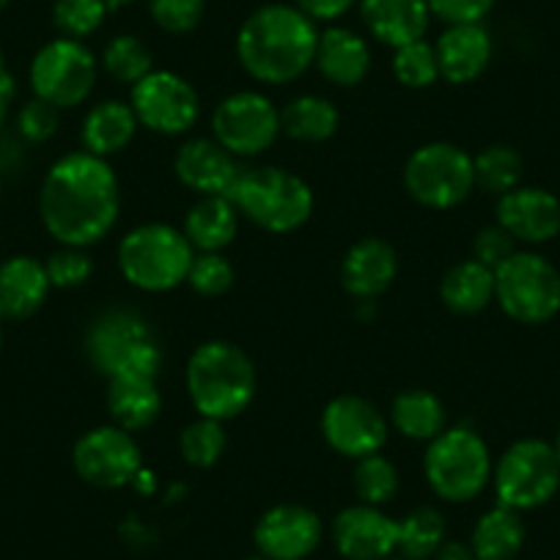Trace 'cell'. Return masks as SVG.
Wrapping results in <instances>:
<instances>
[{
	"label": "cell",
	"instance_id": "4",
	"mask_svg": "<svg viewBox=\"0 0 560 560\" xmlns=\"http://www.w3.org/2000/svg\"><path fill=\"white\" fill-rule=\"evenodd\" d=\"M85 354L96 374L116 376H149L158 380L163 369V347L149 327V322L129 308L102 311L85 332Z\"/></svg>",
	"mask_w": 560,
	"mask_h": 560
},
{
	"label": "cell",
	"instance_id": "37",
	"mask_svg": "<svg viewBox=\"0 0 560 560\" xmlns=\"http://www.w3.org/2000/svg\"><path fill=\"white\" fill-rule=\"evenodd\" d=\"M105 0H56L52 3V25L67 39L83 42L85 36L96 34L107 18Z\"/></svg>",
	"mask_w": 560,
	"mask_h": 560
},
{
	"label": "cell",
	"instance_id": "42",
	"mask_svg": "<svg viewBox=\"0 0 560 560\" xmlns=\"http://www.w3.org/2000/svg\"><path fill=\"white\" fill-rule=\"evenodd\" d=\"M516 253V240L505 229H500L498 223L487 225L476 234L472 240V258L483 267H489L494 272L498 267H503L511 256Z\"/></svg>",
	"mask_w": 560,
	"mask_h": 560
},
{
	"label": "cell",
	"instance_id": "33",
	"mask_svg": "<svg viewBox=\"0 0 560 560\" xmlns=\"http://www.w3.org/2000/svg\"><path fill=\"white\" fill-rule=\"evenodd\" d=\"M472 171H476V187L500 198L522 185L525 163H522L516 149L494 143V147H487L472 158Z\"/></svg>",
	"mask_w": 560,
	"mask_h": 560
},
{
	"label": "cell",
	"instance_id": "16",
	"mask_svg": "<svg viewBox=\"0 0 560 560\" xmlns=\"http://www.w3.org/2000/svg\"><path fill=\"white\" fill-rule=\"evenodd\" d=\"M322 520L298 503H280L264 511L253 530L258 552L267 560H305L322 544Z\"/></svg>",
	"mask_w": 560,
	"mask_h": 560
},
{
	"label": "cell",
	"instance_id": "6",
	"mask_svg": "<svg viewBox=\"0 0 560 560\" xmlns=\"http://www.w3.org/2000/svg\"><path fill=\"white\" fill-rule=\"evenodd\" d=\"M192 245L179 229L147 223L118 242V269L140 292H171L187 283L192 267Z\"/></svg>",
	"mask_w": 560,
	"mask_h": 560
},
{
	"label": "cell",
	"instance_id": "10",
	"mask_svg": "<svg viewBox=\"0 0 560 560\" xmlns=\"http://www.w3.org/2000/svg\"><path fill=\"white\" fill-rule=\"evenodd\" d=\"M404 187L429 209L459 207L476 190L472 158L454 143H427L404 165Z\"/></svg>",
	"mask_w": 560,
	"mask_h": 560
},
{
	"label": "cell",
	"instance_id": "23",
	"mask_svg": "<svg viewBox=\"0 0 560 560\" xmlns=\"http://www.w3.org/2000/svg\"><path fill=\"white\" fill-rule=\"evenodd\" d=\"M45 264L34 256H14L0 264V322L28 319L50 294Z\"/></svg>",
	"mask_w": 560,
	"mask_h": 560
},
{
	"label": "cell",
	"instance_id": "26",
	"mask_svg": "<svg viewBox=\"0 0 560 560\" xmlns=\"http://www.w3.org/2000/svg\"><path fill=\"white\" fill-rule=\"evenodd\" d=\"M138 127L140 124L132 105H127L121 100H105L85 113L80 140H83L85 152L105 160L110 154H118L121 149H127L132 143Z\"/></svg>",
	"mask_w": 560,
	"mask_h": 560
},
{
	"label": "cell",
	"instance_id": "22",
	"mask_svg": "<svg viewBox=\"0 0 560 560\" xmlns=\"http://www.w3.org/2000/svg\"><path fill=\"white\" fill-rule=\"evenodd\" d=\"M398 272V256L390 242L365 236L354 242L341 261V283L352 298L374 300L390 289Z\"/></svg>",
	"mask_w": 560,
	"mask_h": 560
},
{
	"label": "cell",
	"instance_id": "9",
	"mask_svg": "<svg viewBox=\"0 0 560 560\" xmlns=\"http://www.w3.org/2000/svg\"><path fill=\"white\" fill-rule=\"evenodd\" d=\"M498 503L514 511L547 505L560 489V462L552 443L527 438L505 448L492 470Z\"/></svg>",
	"mask_w": 560,
	"mask_h": 560
},
{
	"label": "cell",
	"instance_id": "48",
	"mask_svg": "<svg viewBox=\"0 0 560 560\" xmlns=\"http://www.w3.org/2000/svg\"><path fill=\"white\" fill-rule=\"evenodd\" d=\"M107 9H121V7H129V3H135V0H105Z\"/></svg>",
	"mask_w": 560,
	"mask_h": 560
},
{
	"label": "cell",
	"instance_id": "36",
	"mask_svg": "<svg viewBox=\"0 0 560 560\" xmlns=\"http://www.w3.org/2000/svg\"><path fill=\"white\" fill-rule=\"evenodd\" d=\"M354 492H358L360 503L385 505L398 492L396 465L382 454L358 459V467H354Z\"/></svg>",
	"mask_w": 560,
	"mask_h": 560
},
{
	"label": "cell",
	"instance_id": "44",
	"mask_svg": "<svg viewBox=\"0 0 560 560\" xmlns=\"http://www.w3.org/2000/svg\"><path fill=\"white\" fill-rule=\"evenodd\" d=\"M432 18L443 20L445 25L481 23L494 9L498 0H427Z\"/></svg>",
	"mask_w": 560,
	"mask_h": 560
},
{
	"label": "cell",
	"instance_id": "31",
	"mask_svg": "<svg viewBox=\"0 0 560 560\" xmlns=\"http://www.w3.org/2000/svg\"><path fill=\"white\" fill-rule=\"evenodd\" d=\"M338 107L319 94H303L280 110V132L305 143H322L338 132Z\"/></svg>",
	"mask_w": 560,
	"mask_h": 560
},
{
	"label": "cell",
	"instance_id": "30",
	"mask_svg": "<svg viewBox=\"0 0 560 560\" xmlns=\"http://www.w3.org/2000/svg\"><path fill=\"white\" fill-rule=\"evenodd\" d=\"M390 423L401 438L432 443L445 432V407L429 390H404L393 398Z\"/></svg>",
	"mask_w": 560,
	"mask_h": 560
},
{
	"label": "cell",
	"instance_id": "7",
	"mask_svg": "<svg viewBox=\"0 0 560 560\" xmlns=\"http://www.w3.org/2000/svg\"><path fill=\"white\" fill-rule=\"evenodd\" d=\"M492 454L483 438L472 429L456 427L429 443L423 456V472L429 487L440 500L448 503H467L478 498L492 481Z\"/></svg>",
	"mask_w": 560,
	"mask_h": 560
},
{
	"label": "cell",
	"instance_id": "5",
	"mask_svg": "<svg viewBox=\"0 0 560 560\" xmlns=\"http://www.w3.org/2000/svg\"><path fill=\"white\" fill-rule=\"evenodd\" d=\"M225 198L234 203L236 212L269 234H292L314 214L311 187L292 171L272 165L242 168Z\"/></svg>",
	"mask_w": 560,
	"mask_h": 560
},
{
	"label": "cell",
	"instance_id": "41",
	"mask_svg": "<svg viewBox=\"0 0 560 560\" xmlns=\"http://www.w3.org/2000/svg\"><path fill=\"white\" fill-rule=\"evenodd\" d=\"M50 287L56 289H78L94 275V261L85 253V247H67L52 253L45 264Z\"/></svg>",
	"mask_w": 560,
	"mask_h": 560
},
{
	"label": "cell",
	"instance_id": "32",
	"mask_svg": "<svg viewBox=\"0 0 560 560\" xmlns=\"http://www.w3.org/2000/svg\"><path fill=\"white\" fill-rule=\"evenodd\" d=\"M445 544V520L440 511L415 509L404 520H398V552L404 560H429Z\"/></svg>",
	"mask_w": 560,
	"mask_h": 560
},
{
	"label": "cell",
	"instance_id": "13",
	"mask_svg": "<svg viewBox=\"0 0 560 560\" xmlns=\"http://www.w3.org/2000/svg\"><path fill=\"white\" fill-rule=\"evenodd\" d=\"M135 116L140 127H149L158 135H185L198 121V94L182 74L176 72H149L140 83L132 85L129 94Z\"/></svg>",
	"mask_w": 560,
	"mask_h": 560
},
{
	"label": "cell",
	"instance_id": "19",
	"mask_svg": "<svg viewBox=\"0 0 560 560\" xmlns=\"http://www.w3.org/2000/svg\"><path fill=\"white\" fill-rule=\"evenodd\" d=\"M174 171L185 187L201 196H229L240 176V165L214 138H192L176 152Z\"/></svg>",
	"mask_w": 560,
	"mask_h": 560
},
{
	"label": "cell",
	"instance_id": "53",
	"mask_svg": "<svg viewBox=\"0 0 560 560\" xmlns=\"http://www.w3.org/2000/svg\"><path fill=\"white\" fill-rule=\"evenodd\" d=\"M385 560H404V558H385Z\"/></svg>",
	"mask_w": 560,
	"mask_h": 560
},
{
	"label": "cell",
	"instance_id": "17",
	"mask_svg": "<svg viewBox=\"0 0 560 560\" xmlns=\"http://www.w3.org/2000/svg\"><path fill=\"white\" fill-rule=\"evenodd\" d=\"M332 544L347 560H385L398 547V520L380 505H349L332 520Z\"/></svg>",
	"mask_w": 560,
	"mask_h": 560
},
{
	"label": "cell",
	"instance_id": "51",
	"mask_svg": "<svg viewBox=\"0 0 560 560\" xmlns=\"http://www.w3.org/2000/svg\"><path fill=\"white\" fill-rule=\"evenodd\" d=\"M7 72V67H3V52H0V74Z\"/></svg>",
	"mask_w": 560,
	"mask_h": 560
},
{
	"label": "cell",
	"instance_id": "20",
	"mask_svg": "<svg viewBox=\"0 0 560 560\" xmlns=\"http://www.w3.org/2000/svg\"><path fill=\"white\" fill-rule=\"evenodd\" d=\"M434 52H438L440 78L445 83L467 85L487 72L494 45L489 31L483 28V23H465L448 25L440 34Z\"/></svg>",
	"mask_w": 560,
	"mask_h": 560
},
{
	"label": "cell",
	"instance_id": "47",
	"mask_svg": "<svg viewBox=\"0 0 560 560\" xmlns=\"http://www.w3.org/2000/svg\"><path fill=\"white\" fill-rule=\"evenodd\" d=\"M14 94H18V83H14V78L9 72L0 74V127H3V121H7V113H9V105H12Z\"/></svg>",
	"mask_w": 560,
	"mask_h": 560
},
{
	"label": "cell",
	"instance_id": "24",
	"mask_svg": "<svg viewBox=\"0 0 560 560\" xmlns=\"http://www.w3.org/2000/svg\"><path fill=\"white\" fill-rule=\"evenodd\" d=\"M316 69L341 89H354L369 78L371 50L369 42L354 31L330 25L319 31V45H316Z\"/></svg>",
	"mask_w": 560,
	"mask_h": 560
},
{
	"label": "cell",
	"instance_id": "3",
	"mask_svg": "<svg viewBox=\"0 0 560 560\" xmlns=\"http://www.w3.org/2000/svg\"><path fill=\"white\" fill-rule=\"evenodd\" d=\"M187 393L201 418L225 423L250 407L256 396L253 360L236 343L207 341L187 360Z\"/></svg>",
	"mask_w": 560,
	"mask_h": 560
},
{
	"label": "cell",
	"instance_id": "28",
	"mask_svg": "<svg viewBox=\"0 0 560 560\" xmlns=\"http://www.w3.org/2000/svg\"><path fill=\"white\" fill-rule=\"evenodd\" d=\"M440 298L454 314H481L489 303H494V272L476 258L454 264L440 283Z\"/></svg>",
	"mask_w": 560,
	"mask_h": 560
},
{
	"label": "cell",
	"instance_id": "25",
	"mask_svg": "<svg viewBox=\"0 0 560 560\" xmlns=\"http://www.w3.org/2000/svg\"><path fill=\"white\" fill-rule=\"evenodd\" d=\"M107 409L118 429L124 432H143L163 412L158 380L149 376H116L107 380Z\"/></svg>",
	"mask_w": 560,
	"mask_h": 560
},
{
	"label": "cell",
	"instance_id": "46",
	"mask_svg": "<svg viewBox=\"0 0 560 560\" xmlns=\"http://www.w3.org/2000/svg\"><path fill=\"white\" fill-rule=\"evenodd\" d=\"M434 558L438 560H478L470 544H462V541H445Z\"/></svg>",
	"mask_w": 560,
	"mask_h": 560
},
{
	"label": "cell",
	"instance_id": "45",
	"mask_svg": "<svg viewBox=\"0 0 560 560\" xmlns=\"http://www.w3.org/2000/svg\"><path fill=\"white\" fill-rule=\"evenodd\" d=\"M360 0H294V7L314 23H336Z\"/></svg>",
	"mask_w": 560,
	"mask_h": 560
},
{
	"label": "cell",
	"instance_id": "11",
	"mask_svg": "<svg viewBox=\"0 0 560 560\" xmlns=\"http://www.w3.org/2000/svg\"><path fill=\"white\" fill-rule=\"evenodd\" d=\"M100 78V61L78 39H52L31 61V89L39 100L50 102L58 110L78 107L89 100Z\"/></svg>",
	"mask_w": 560,
	"mask_h": 560
},
{
	"label": "cell",
	"instance_id": "39",
	"mask_svg": "<svg viewBox=\"0 0 560 560\" xmlns=\"http://www.w3.org/2000/svg\"><path fill=\"white\" fill-rule=\"evenodd\" d=\"M187 283L203 298H220L234 287V267L223 253H201L192 258Z\"/></svg>",
	"mask_w": 560,
	"mask_h": 560
},
{
	"label": "cell",
	"instance_id": "49",
	"mask_svg": "<svg viewBox=\"0 0 560 560\" xmlns=\"http://www.w3.org/2000/svg\"><path fill=\"white\" fill-rule=\"evenodd\" d=\"M552 448H555V454H558V462H560V423H558V432H555Z\"/></svg>",
	"mask_w": 560,
	"mask_h": 560
},
{
	"label": "cell",
	"instance_id": "15",
	"mask_svg": "<svg viewBox=\"0 0 560 560\" xmlns=\"http://www.w3.org/2000/svg\"><path fill=\"white\" fill-rule=\"evenodd\" d=\"M322 434L336 454L347 459L380 454L387 443V418L363 396H338L322 412Z\"/></svg>",
	"mask_w": 560,
	"mask_h": 560
},
{
	"label": "cell",
	"instance_id": "18",
	"mask_svg": "<svg viewBox=\"0 0 560 560\" xmlns=\"http://www.w3.org/2000/svg\"><path fill=\"white\" fill-rule=\"evenodd\" d=\"M498 225L522 245H547L560 234V201L544 187H514L500 196Z\"/></svg>",
	"mask_w": 560,
	"mask_h": 560
},
{
	"label": "cell",
	"instance_id": "8",
	"mask_svg": "<svg viewBox=\"0 0 560 560\" xmlns=\"http://www.w3.org/2000/svg\"><path fill=\"white\" fill-rule=\"evenodd\" d=\"M494 300L520 325H544L560 311V272L530 250H516L494 269Z\"/></svg>",
	"mask_w": 560,
	"mask_h": 560
},
{
	"label": "cell",
	"instance_id": "14",
	"mask_svg": "<svg viewBox=\"0 0 560 560\" xmlns=\"http://www.w3.org/2000/svg\"><path fill=\"white\" fill-rule=\"evenodd\" d=\"M72 465L91 487L118 489L135 481L143 465V454L132 434L113 423V427L91 429L74 443Z\"/></svg>",
	"mask_w": 560,
	"mask_h": 560
},
{
	"label": "cell",
	"instance_id": "34",
	"mask_svg": "<svg viewBox=\"0 0 560 560\" xmlns=\"http://www.w3.org/2000/svg\"><path fill=\"white\" fill-rule=\"evenodd\" d=\"M100 67L105 69L107 78H113L121 85H135L147 78L149 72H154V58L138 36L121 34L113 36L110 42L102 50Z\"/></svg>",
	"mask_w": 560,
	"mask_h": 560
},
{
	"label": "cell",
	"instance_id": "12",
	"mask_svg": "<svg viewBox=\"0 0 560 560\" xmlns=\"http://www.w3.org/2000/svg\"><path fill=\"white\" fill-rule=\"evenodd\" d=\"M212 132L234 158H256L278 140L280 110L258 91H236L214 107Z\"/></svg>",
	"mask_w": 560,
	"mask_h": 560
},
{
	"label": "cell",
	"instance_id": "29",
	"mask_svg": "<svg viewBox=\"0 0 560 560\" xmlns=\"http://www.w3.org/2000/svg\"><path fill=\"white\" fill-rule=\"evenodd\" d=\"M470 547L478 560H514L525 547L522 514L505 505H494L472 527Z\"/></svg>",
	"mask_w": 560,
	"mask_h": 560
},
{
	"label": "cell",
	"instance_id": "35",
	"mask_svg": "<svg viewBox=\"0 0 560 560\" xmlns=\"http://www.w3.org/2000/svg\"><path fill=\"white\" fill-rule=\"evenodd\" d=\"M225 445H229V438H225L223 423L212 418H198L196 423L185 427L179 438L182 456L192 467L218 465L220 456L225 454Z\"/></svg>",
	"mask_w": 560,
	"mask_h": 560
},
{
	"label": "cell",
	"instance_id": "43",
	"mask_svg": "<svg viewBox=\"0 0 560 560\" xmlns=\"http://www.w3.org/2000/svg\"><path fill=\"white\" fill-rule=\"evenodd\" d=\"M58 107L50 105V102L45 100H31L28 105L20 110V132H23V138H28L31 143H45V140H50L52 135L58 132Z\"/></svg>",
	"mask_w": 560,
	"mask_h": 560
},
{
	"label": "cell",
	"instance_id": "27",
	"mask_svg": "<svg viewBox=\"0 0 560 560\" xmlns=\"http://www.w3.org/2000/svg\"><path fill=\"white\" fill-rule=\"evenodd\" d=\"M236 229H240V212L229 198L201 196V201L192 203L187 212L182 234L201 253H220L234 242Z\"/></svg>",
	"mask_w": 560,
	"mask_h": 560
},
{
	"label": "cell",
	"instance_id": "40",
	"mask_svg": "<svg viewBox=\"0 0 560 560\" xmlns=\"http://www.w3.org/2000/svg\"><path fill=\"white\" fill-rule=\"evenodd\" d=\"M207 12V0H149V14L165 34H190Z\"/></svg>",
	"mask_w": 560,
	"mask_h": 560
},
{
	"label": "cell",
	"instance_id": "1",
	"mask_svg": "<svg viewBox=\"0 0 560 560\" xmlns=\"http://www.w3.org/2000/svg\"><path fill=\"white\" fill-rule=\"evenodd\" d=\"M121 209V190L107 160L74 152L45 176L39 214L52 240L67 247L96 245L110 234Z\"/></svg>",
	"mask_w": 560,
	"mask_h": 560
},
{
	"label": "cell",
	"instance_id": "38",
	"mask_svg": "<svg viewBox=\"0 0 560 560\" xmlns=\"http://www.w3.org/2000/svg\"><path fill=\"white\" fill-rule=\"evenodd\" d=\"M393 74L407 89H429L440 80V63L434 45L427 39L398 47L393 56Z\"/></svg>",
	"mask_w": 560,
	"mask_h": 560
},
{
	"label": "cell",
	"instance_id": "2",
	"mask_svg": "<svg viewBox=\"0 0 560 560\" xmlns=\"http://www.w3.org/2000/svg\"><path fill=\"white\" fill-rule=\"evenodd\" d=\"M319 28L289 3H267L242 23L236 56L253 80L287 85L303 78L316 61Z\"/></svg>",
	"mask_w": 560,
	"mask_h": 560
},
{
	"label": "cell",
	"instance_id": "21",
	"mask_svg": "<svg viewBox=\"0 0 560 560\" xmlns=\"http://www.w3.org/2000/svg\"><path fill=\"white\" fill-rule=\"evenodd\" d=\"M360 18L369 34L393 50L427 39L432 25L427 0H360Z\"/></svg>",
	"mask_w": 560,
	"mask_h": 560
},
{
	"label": "cell",
	"instance_id": "50",
	"mask_svg": "<svg viewBox=\"0 0 560 560\" xmlns=\"http://www.w3.org/2000/svg\"><path fill=\"white\" fill-rule=\"evenodd\" d=\"M9 3H12V0H0V12H3V9H7Z\"/></svg>",
	"mask_w": 560,
	"mask_h": 560
},
{
	"label": "cell",
	"instance_id": "52",
	"mask_svg": "<svg viewBox=\"0 0 560 560\" xmlns=\"http://www.w3.org/2000/svg\"><path fill=\"white\" fill-rule=\"evenodd\" d=\"M0 343H3V327H0Z\"/></svg>",
	"mask_w": 560,
	"mask_h": 560
}]
</instances>
